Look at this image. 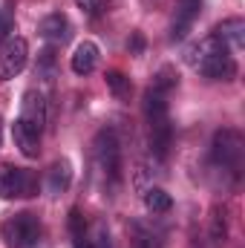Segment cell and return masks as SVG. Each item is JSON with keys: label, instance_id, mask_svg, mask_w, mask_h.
Returning <instances> with one entry per match:
<instances>
[{"label": "cell", "instance_id": "cell-13", "mask_svg": "<svg viewBox=\"0 0 245 248\" xmlns=\"http://www.w3.org/2000/svg\"><path fill=\"white\" fill-rule=\"evenodd\" d=\"M12 139H15V147L26 156V159H35L38 156V144H41V136L38 133H32L26 124L15 122V127H12Z\"/></svg>", "mask_w": 245, "mask_h": 248}, {"label": "cell", "instance_id": "cell-24", "mask_svg": "<svg viewBox=\"0 0 245 248\" xmlns=\"http://www.w3.org/2000/svg\"><path fill=\"white\" fill-rule=\"evenodd\" d=\"M141 46H144V38L141 35H133V52H141Z\"/></svg>", "mask_w": 245, "mask_h": 248}, {"label": "cell", "instance_id": "cell-16", "mask_svg": "<svg viewBox=\"0 0 245 248\" xmlns=\"http://www.w3.org/2000/svg\"><path fill=\"white\" fill-rule=\"evenodd\" d=\"M144 208H147L150 214H168V211L173 208V199H170V193L162 190V187H147V190H144Z\"/></svg>", "mask_w": 245, "mask_h": 248}, {"label": "cell", "instance_id": "cell-11", "mask_svg": "<svg viewBox=\"0 0 245 248\" xmlns=\"http://www.w3.org/2000/svg\"><path fill=\"white\" fill-rule=\"evenodd\" d=\"M72 72L75 75H90L95 66H98V46L92 44V41H81L78 46H75V52H72Z\"/></svg>", "mask_w": 245, "mask_h": 248}, {"label": "cell", "instance_id": "cell-15", "mask_svg": "<svg viewBox=\"0 0 245 248\" xmlns=\"http://www.w3.org/2000/svg\"><path fill=\"white\" fill-rule=\"evenodd\" d=\"M170 136H173L170 122H162V124H153V127H150V147H153V153H156L159 159H165V156H168Z\"/></svg>", "mask_w": 245, "mask_h": 248}, {"label": "cell", "instance_id": "cell-22", "mask_svg": "<svg viewBox=\"0 0 245 248\" xmlns=\"http://www.w3.org/2000/svg\"><path fill=\"white\" fill-rule=\"evenodd\" d=\"M9 29H12V23H9V17H6V15L0 12V44H3L6 38H9Z\"/></svg>", "mask_w": 245, "mask_h": 248}, {"label": "cell", "instance_id": "cell-6", "mask_svg": "<svg viewBox=\"0 0 245 248\" xmlns=\"http://www.w3.org/2000/svg\"><path fill=\"white\" fill-rule=\"evenodd\" d=\"M95 159H98V168L110 179L122 176V150H119V139L113 130H101L95 136Z\"/></svg>", "mask_w": 245, "mask_h": 248}, {"label": "cell", "instance_id": "cell-12", "mask_svg": "<svg viewBox=\"0 0 245 248\" xmlns=\"http://www.w3.org/2000/svg\"><path fill=\"white\" fill-rule=\"evenodd\" d=\"M144 116H147V124H162L168 122V95H162L159 90H147L144 93Z\"/></svg>", "mask_w": 245, "mask_h": 248}, {"label": "cell", "instance_id": "cell-8", "mask_svg": "<svg viewBox=\"0 0 245 248\" xmlns=\"http://www.w3.org/2000/svg\"><path fill=\"white\" fill-rule=\"evenodd\" d=\"M199 9H202V0H182L179 3L176 17H173V26H170V38L173 41H182L184 35L190 32L193 20L199 17Z\"/></svg>", "mask_w": 245, "mask_h": 248}, {"label": "cell", "instance_id": "cell-23", "mask_svg": "<svg viewBox=\"0 0 245 248\" xmlns=\"http://www.w3.org/2000/svg\"><path fill=\"white\" fill-rule=\"evenodd\" d=\"M84 12H95V6H98V0H75Z\"/></svg>", "mask_w": 245, "mask_h": 248}, {"label": "cell", "instance_id": "cell-4", "mask_svg": "<svg viewBox=\"0 0 245 248\" xmlns=\"http://www.w3.org/2000/svg\"><path fill=\"white\" fill-rule=\"evenodd\" d=\"M38 193V176L29 168H15V165H0V196L15 199V196H35Z\"/></svg>", "mask_w": 245, "mask_h": 248}, {"label": "cell", "instance_id": "cell-3", "mask_svg": "<svg viewBox=\"0 0 245 248\" xmlns=\"http://www.w3.org/2000/svg\"><path fill=\"white\" fill-rule=\"evenodd\" d=\"M3 240L9 248H32L41 240V225L32 214H15L12 219H6L3 225Z\"/></svg>", "mask_w": 245, "mask_h": 248}, {"label": "cell", "instance_id": "cell-18", "mask_svg": "<svg viewBox=\"0 0 245 248\" xmlns=\"http://www.w3.org/2000/svg\"><path fill=\"white\" fill-rule=\"evenodd\" d=\"M107 87H110V93L116 95V98H130V78L124 75V72H119V69H113V72H107Z\"/></svg>", "mask_w": 245, "mask_h": 248}, {"label": "cell", "instance_id": "cell-20", "mask_svg": "<svg viewBox=\"0 0 245 248\" xmlns=\"http://www.w3.org/2000/svg\"><path fill=\"white\" fill-rule=\"evenodd\" d=\"M87 246L90 248H110V231H107L101 222H95L92 231L87 234Z\"/></svg>", "mask_w": 245, "mask_h": 248}, {"label": "cell", "instance_id": "cell-1", "mask_svg": "<svg viewBox=\"0 0 245 248\" xmlns=\"http://www.w3.org/2000/svg\"><path fill=\"white\" fill-rule=\"evenodd\" d=\"M184 61L190 63L196 72L208 75V78H222V81H228V78H234V72H237V63L231 58V49H228L216 35H208V38H202L199 44L187 46Z\"/></svg>", "mask_w": 245, "mask_h": 248}, {"label": "cell", "instance_id": "cell-25", "mask_svg": "<svg viewBox=\"0 0 245 248\" xmlns=\"http://www.w3.org/2000/svg\"><path fill=\"white\" fill-rule=\"evenodd\" d=\"M0 139H3V119H0Z\"/></svg>", "mask_w": 245, "mask_h": 248}, {"label": "cell", "instance_id": "cell-17", "mask_svg": "<svg viewBox=\"0 0 245 248\" xmlns=\"http://www.w3.org/2000/svg\"><path fill=\"white\" fill-rule=\"evenodd\" d=\"M179 84V75H176V69L173 66H162L159 72H156V78H153V90H159L162 95H170V90Z\"/></svg>", "mask_w": 245, "mask_h": 248}, {"label": "cell", "instance_id": "cell-5", "mask_svg": "<svg viewBox=\"0 0 245 248\" xmlns=\"http://www.w3.org/2000/svg\"><path fill=\"white\" fill-rule=\"evenodd\" d=\"M26 61H29V44L17 35H9L0 44V81H9V78L20 75Z\"/></svg>", "mask_w": 245, "mask_h": 248}, {"label": "cell", "instance_id": "cell-9", "mask_svg": "<svg viewBox=\"0 0 245 248\" xmlns=\"http://www.w3.org/2000/svg\"><path fill=\"white\" fill-rule=\"evenodd\" d=\"M69 20L63 17L61 12H55V15H46L41 23H38V35L44 38V41H49V44H66L69 41Z\"/></svg>", "mask_w": 245, "mask_h": 248}, {"label": "cell", "instance_id": "cell-21", "mask_svg": "<svg viewBox=\"0 0 245 248\" xmlns=\"http://www.w3.org/2000/svg\"><path fill=\"white\" fill-rule=\"evenodd\" d=\"M211 237H214V243L219 246V243H225V222H222V217L216 214L214 217V231H211Z\"/></svg>", "mask_w": 245, "mask_h": 248}, {"label": "cell", "instance_id": "cell-2", "mask_svg": "<svg viewBox=\"0 0 245 248\" xmlns=\"http://www.w3.org/2000/svg\"><path fill=\"white\" fill-rule=\"evenodd\" d=\"M243 153H245V139L240 130H219L211 144V159L216 168H222L231 176H240L243 168Z\"/></svg>", "mask_w": 245, "mask_h": 248}, {"label": "cell", "instance_id": "cell-19", "mask_svg": "<svg viewBox=\"0 0 245 248\" xmlns=\"http://www.w3.org/2000/svg\"><path fill=\"white\" fill-rule=\"evenodd\" d=\"M38 75L44 81H52L55 78V49L52 46L41 52V58H38Z\"/></svg>", "mask_w": 245, "mask_h": 248}, {"label": "cell", "instance_id": "cell-10", "mask_svg": "<svg viewBox=\"0 0 245 248\" xmlns=\"http://www.w3.org/2000/svg\"><path fill=\"white\" fill-rule=\"evenodd\" d=\"M214 35H216L228 49H243L245 46V20L243 17H228V20H222V23L214 29Z\"/></svg>", "mask_w": 245, "mask_h": 248}, {"label": "cell", "instance_id": "cell-7", "mask_svg": "<svg viewBox=\"0 0 245 248\" xmlns=\"http://www.w3.org/2000/svg\"><path fill=\"white\" fill-rule=\"evenodd\" d=\"M20 124H26L32 133L41 136L44 124H46V98L38 93V90H26L23 93V101H20Z\"/></svg>", "mask_w": 245, "mask_h": 248}, {"label": "cell", "instance_id": "cell-14", "mask_svg": "<svg viewBox=\"0 0 245 248\" xmlns=\"http://www.w3.org/2000/svg\"><path fill=\"white\" fill-rule=\"evenodd\" d=\"M72 182V165L61 159V162H55L52 168H49V176H46V190L52 193V196H61L63 190L69 187Z\"/></svg>", "mask_w": 245, "mask_h": 248}]
</instances>
